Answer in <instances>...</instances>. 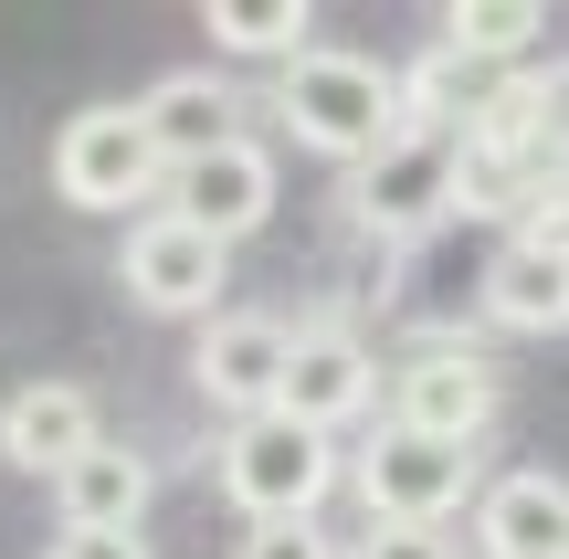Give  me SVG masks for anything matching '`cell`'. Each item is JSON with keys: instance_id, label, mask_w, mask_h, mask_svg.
Wrapping results in <instances>:
<instances>
[{"instance_id": "7", "label": "cell", "mask_w": 569, "mask_h": 559, "mask_svg": "<svg viewBox=\"0 0 569 559\" xmlns=\"http://www.w3.org/2000/svg\"><path fill=\"white\" fill-rule=\"evenodd\" d=\"M117 286L138 296L148 317H222V286H232V253L211 243V232H190L180 211H138L117 243Z\"/></svg>"}, {"instance_id": "8", "label": "cell", "mask_w": 569, "mask_h": 559, "mask_svg": "<svg viewBox=\"0 0 569 559\" xmlns=\"http://www.w3.org/2000/svg\"><path fill=\"white\" fill-rule=\"evenodd\" d=\"M274 412H296L306 433L338 443L348 422L380 412V349H369L359 328H338V317H306L296 328V359H284V401Z\"/></svg>"}, {"instance_id": "12", "label": "cell", "mask_w": 569, "mask_h": 559, "mask_svg": "<svg viewBox=\"0 0 569 559\" xmlns=\"http://www.w3.org/2000/svg\"><path fill=\"white\" fill-rule=\"evenodd\" d=\"M475 559H569V476L517 465L475 497Z\"/></svg>"}, {"instance_id": "13", "label": "cell", "mask_w": 569, "mask_h": 559, "mask_svg": "<svg viewBox=\"0 0 569 559\" xmlns=\"http://www.w3.org/2000/svg\"><path fill=\"white\" fill-rule=\"evenodd\" d=\"M138 117H148V138H159L169 169H190V159H211V148L243 138V96H232V74H211V63L159 74V84L138 96Z\"/></svg>"}, {"instance_id": "21", "label": "cell", "mask_w": 569, "mask_h": 559, "mask_svg": "<svg viewBox=\"0 0 569 559\" xmlns=\"http://www.w3.org/2000/svg\"><path fill=\"white\" fill-rule=\"evenodd\" d=\"M42 559H159V549H148L138 528H63Z\"/></svg>"}, {"instance_id": "1", "label": "cell", "mask_w": 569, "mask_h": 559, "mask_svg": "<svg viewBox=\"0 0 569 559\" xmlns=\"http://www.w3.org/2000/svg\"><path fill=\"white\" fill-rule=\"evenodd\" d=\"M264 117H274L296 148L338 159V169L380 159V148L411 127V117H401V74H390L380 53H338V42H317V53L284 63V74L264 84Z\"/></svg>"}, {"instance_id": "10", "label": "cell", "mask_w": 569, "mask_h": 559, "mask_svg": "<svg viewBox=\"0 0 569 559\" xmlns=\"http://www.w3.org/2000/svg\"><path fill=\"white\" fill-rule=\"evenodd\" d=\"M159 211H180L190 232H211V243L232 253L243 232H264V222H274V148H264V138H232V148H211V159L169 169Z\"/></svg>"}, {"instance_id": "11", "label": "cell", "mask_w": 569, "mask_h": 559, "mask_svg": "<svg viewBox=\"0 0 569 559\" xmlns=\"http://www.w3.org/2000/svg\"><path fill=\"white\" fill-rule=\"evenodd\" d=\"M96 443H106V412H96L84 380H21V391L0 401V465H11V476H53L63 486Z\"/></svg>"}, {"instance_id": "16", "label": "cell", "mask_w": 569, "mask_h": 559, "mask_svg": "<svg viewBox=\"0 0 569 559\" xmlns=\"http://www.w3.org/2000/svg\"><path fill=\"white\" fill-rule=\"evenodd\" d=\"M201 32H211V53H243V63H296V53H317V11L306 0H201Z\"/></svg>"}, {"instance_id": "5", "label": "cell", "mask_w": 569, "mask_h": 559, "mask_svg": "<svg viewBox=\"0 0 569 559\" xmlns=\"http://www.w3.org/2000/svg\"><path fill=\"white\" fill-rule=\"evenodd\" d=\"M53 190L74 211H138V201L159 211L169 159H159L138 106H74V117L53 127Z\"/></svg>"}, {"instance_id": "9", "label": "cell", "mask_w": 569, "mask_h": 559, "mask_svg": "<svg viewBox=\"0 0 569 559\" xmlns=\"http://www.w3.org/2000/svg\"><path fill=\"white\" fill-rule=\"evenodd\" d=\"M284 359H296V328H284V317L222 307L201 328V349H190V391H201L211 412L253 422V412H274V401H284Z\"/></svg>"}, {"instance_id": "17", "label": "cell", "mask_w": 569, "mask_h": 559, "mask_svg": "<svg viewBox=\"0 0 569 559\" xmlns=\"http://www.w3.org/2000/svg\"><path fill=\"white\" fill-rule=\"evenodd\" d=\"M538 32H549V11H538V0H453V11L432 21V42H443L465 74H475V63H517Z\"/></svg>"}, {"instance_id": "19", "label": "cell", "mask_w": 569, "mask_h": 559, "mask_svg": "<svg viewBox=\"0 0 569 559\" xmlns=\"http://www.w3.org/2000/svg\"><path fill=\"white\" fill-rule=\"evenodd\" d=\"M517 243H538V253H559V264H569V169H549V180L528 190V211H517Z\"/></svg>"}, {"instance_id": "14", "label": "cell", "mask_w": 569, "mask_h": 559, "mask_svg": "<svg viewBox=\"0 0 569 559\" xmlns=\"http://www.w3.org/2000/svg\"><path fill=\"white\" fill-rule=\"evenodd\" d=\"M486 328H507V338H559V328H569V264L507 232L496 264H486Z\"/></svg>"}, {"instance_id": "22", "label": "cell", "mask_w": 569, "mask_h": 559, "mask_svg": "<svg viewBox=\"0 0 569 559\" xmlns=\"http://www.w3.org/2000/svg\"><path fill=\"white\" fill-rule=\"evenodd\" d=\"M538 127H549V159L569 169V53L538 63Z\"/></svg>"}, {"instance_id": "15", "label": "cell", "mask_w": 569, "mask_h": 559, "mask_svg": "<svg viewBox=\"0 0 569 559\" xmlns=\"http://www.w3.org/2000/svg\"><path fill=\"white\" fill-rule=\"evenodd\" d=\"M148 497H159V465H148L138 443H117V433H106L96 455H84L74 476L53 486L63 528H138V518H148Z\"/></svg>"}, {"instance_id": "3", "label": "cell", "mask_w": 569, "mask_h": 559, "mask_svg": "<svg viewBox=\"0 0 569 559\" xmlns=\"http://www.w3.org/2000/svg\"><path fill=\"white\" fill-rule=\"evenodd\" d=\"M211 486L243 507V528H274V518H317V507L348 486V455L327 433H306L296 412H253V422H232V433H222Z\"/></svg>"}, {"instance_id": "18", "label": "cell", "mask_w": 569, "mask_h": 559, "mask_svg": "<svg viewBox=\"0 0 569 559\" xmlns=\"http://www.w3.org/2000/svg\"><path fill=\"white\" fill-rule=\"evenodd\" d=\"M232 559H348V539H327L317 518H274V528H243Z\"/></svg>"}, {"instance_id": "4", "label": "cell", "mask_w": 569, "mask_h": 559, "mask_svg": "<svg viewBox=\"0 0 569 559\" xmlns=\"http://www.w3.org/2000/svg\"><path fill=\"white\" fill-rule=\"evenodd\" d=\"M348 486H359L369 528H453L486 497V455L422 443V433H401V422H380V433L359 443V465H348Z\"/></svg>"}, {"instance_id": "6", "label": "cell", "mask_w": 569, "mask_h": 559, "mask_svg": "<svg viewBox=\"0 0 569 559\" xmlns=\"http://www.w3.org/2000/svg\"><path fill=\"white\" fill-rule=\"evenodd\" d=\"M496 412H507V370L465 338V349H411L401 370H390V412L380 422H401V433H422V443H465V455H486Z\"/></svg>"}, {"instance_id": "20", "label": "cell", "mask_w": 569, "mask_h": 559, "mask_svg": "<svg viewBox=\"0 0 569 559\" xmlns=\"http://www.w3.org/2000/svg\"><path fill=\"white\" fill-rule=\"evenodd\" d=\"M348 559H465L453 528H369V539H348Z\"/></svg>"}, {"instance_id": "2", "label": "cell", "mask_w": 569, "mask_h": 559, "mask_svg": "<svg viewBox=\"0 0 569 559\" xmlns=\"http://www.w3.org/2000/svg\"><path fill=\"white\" fill-rule=\"evenodd\" d=\"M338 222L359 232V243L422 253L443 222H465V138H453V127H401L380 159H359L338 180Z\"/></svg>"}]
</instances>
